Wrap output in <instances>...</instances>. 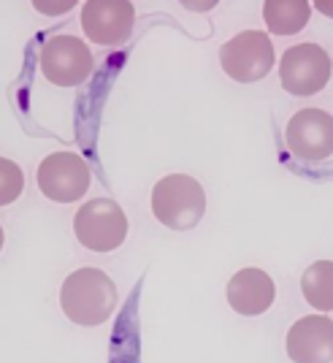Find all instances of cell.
Instances as JSON below:
<instances>
[{"instance_id":"cell-7","label":"cell","mask_w":333,"mask_h":363,"mask_svg":"<svg viewBox=\"0 0 333 363\" xmlns=\"http://www.w3.org/2000/svg\"><path fill=\"white\" fill-rule=\"evenodd\" d=\"M279 79L290 95H315L331 79V57L317 44L290 46L279 62Z\"/></svg>"},{"instance_id":"cell-5","label":"cell","mask_w":333,"mask_h":363,"mask_svg":"<svg viewBox=\"0 0 333 363\" xmlns=\"http://www.w3.org/2000/svg\"><path fill=\"white\" fill-rule=\"evenodd\" d=\"M41 71L57 87H76L90 79L95 60L87 44L76 35H55L41 49Z\"/></svg>"},{"instance_id":"cell-14","label":"cell","mask_w":333,"mask_h":363,"mask_svg":"<svg viewBox=\"0 0 333 363\" xmlns=\"http://www.w3.org/2000/svg\"><path fill=\"white\" fill-rule=\"evenodd\" d=\"M25 190V174L14 160L0 157V206L14 203Z\"/></svg>"},{"instance_id":"cell-17","label":"cell","mask_w":333,"mask_h":363,"mask_svg":"<svg viewBox=\"0 0 333 363\" xmlns=\"http://www.w3.org/2000/svg\"><path fill=\"white\" fill-rule=\"evenodd\" d=\"M0 250H3V228H0Z\"/></svg>"},{"instance_id":"cell-8","label":"cell","mask_w":333,"mask_h":363,"mask_svg":"<svg viewBox=\"0 0 333 363\" xmlns=\"http://www.w3.org/2000/svg\"><path fill=\"white\" fill-rule=\"evenodd\" d=\"M288 147L295 157L320 163L333 155V117L322 108H303L288 122Z\"/></svg>"},{"instance_id":"cell-3","label":"cell","mask_w":333,"mask_h":363,"mask_svg":"<svg viewBox=\"0 0 333 363\" xmlns=\"http://www.w3.org/2000/svg\"><path fill=\"white\" fill-rule=\"evenodd\" d=\"M74 233L92 252H111L128 236V217L111 198L87 201L74 217Z\"/></svg>"},{"instance_id":"cell-13","label":"cell","mask_w":333,"mask_h":363,"mask_svg":"<svg viewBox=\"0 0 333 363\" xmlns=\"http://www.w3.org/2000/svg\"><path fill=\"white\" fill-rule=\"evenodd\" d=\"M303 298L320 312H333V260L312 263L301 277Z\"/></svg>"},{"instance_id":"cell-9","label":"cell","mask_w":333,"mask_h":363,"mask_svg":"<svg viewBox=\"0 0 333 363\" xmlns=\"http://www.w3.org/2000/svg\"><path fill=\"white\" fill-rule=\"evenodd\" d=\"M136 11L125 0H90L81 9V28L87 38L101 46H117L130 38Z\"/></svg>"},{"instance_id":"cell-4","label":"cell","mask_w":333,"mask_h":363,"mask_svg":"<svg viewBox=\"0 0 333 363\" xmlns=\"http://www.w3.org/2000/svg\"><path fill=\"white\" fill-rule=\"evenodd\" d=\"M220 62L233 82L252 84L273 68V44L269 33L244 30L220 49Z\"/></svg>"},{"instance_id":"cell-11","label":"cell","mask_w":333,"mask_h":363,"mask_svg":"<svg viewBox=\"0 0 333 363\" xmlns=\"http://www.w3.org/2000/svg\"><path fill=\"white\" fill-rule=\"evenodd\" d=\"M273 298H276L273 279L263 269H242L227 282V303L244 318L263 315L266 309H271Z\"/></svg>"},{"instance_id":"cell-12","label":"cell","mask_w":333,"mask_h":363,"mask_svg":"<svg viewBox=\"0 0 333 363\" xmlns=\"http://www.w3.org/2000/svg\"><path fill=\"white\" fill-rule=\"evenodd\" d=\"M312 6L306 0H269L263 6V19L276 35H295L306 28Z\"/></svg>"},{"instance_id":"cell-16","label":"cell","mask_w":333,"mask_h":363,"mask_svg":"<svg viewBox=\"0 0 333 363\" xmlns=\"http://www.w3.org/2000/svg\"><path fill=\"white\" fill-rule=\"evenodd\" d=\"M317 9H320V11H325V14H331V16H333V3H328V0H322V3H317Z\"/></svg>"},{"instance_id":"cell-2","label":"cell","mask_w":333,"mask_h":363,"mask_svg":"<svg viewBox=\"0 0 333 363\" xmlns=\"http://www.w3.org/2000/svg\"><path fill=\"white\" fill-rule=\"evenodd\" d=\"M152 212L171 230H190L206 212V193L201 182L187 174H171L152 190Z\"/></svg>"},{"instance_id":"cell-15","label":"cell","mask_w":333,"mask_h":363,"mask_svg":"<svg viewBox=\"0 0 333 363\" xmlns=\"http://www.w3.org/2000/svg\"><path fill=\"white\" fill-rule=\"evenodd\" d=\"M71 6H74V3H60V6H49V3H35V9H38V11H52V14H55V11H68Z\"/></svg>"},{"instance_id":"cell-1","label":"cell","mask_w":333,"mask_h":363,"mask_svg":"<svg viewBox=\"0 0 333 363\" xmlns=\"http://www.w3.org/2000/svg\"><path fill=\"white\" fill-rule=\"evenodd\" d=\"M60 306L76 325H101L117 309V285L101 269H79L62 282Z\"/></svg>"},{"instance_id":"cell-10","label":"cell","mask_w":333,"mask_h":363,"mask_svg":"<svg viewBox=\"0 0 333 363\" xmlns=\"http://www.w3.org/2000/svg\"><path fill=\"white\" fill-rule=\"evenodd\" d=\"M288 355L293 363H331L333 320L325 315L298 320L288 333Z\"/></svg>"},{"instance_id":"cell-6","label":"cell","mask_w":333,"mask_h":363,"mask_svg":"<svg viewBox=\"0 0 333 363\" xmlns=\"http://www.w3.org/2000/svg\"><path fill=\"white\" fill-rule=\"evenodd\" d=\"M38 190L49 201L57 203H74L87 193L90 187V166L76 152H52L38 166Z\"/></svg>"}]
</instances>
